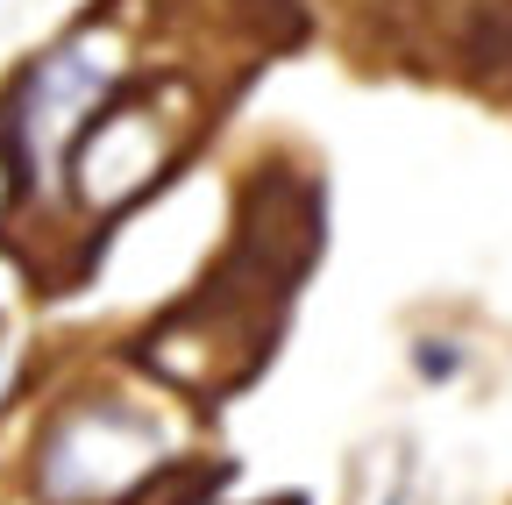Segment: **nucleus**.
<instances>
[{"label":"nucleus","mask_w":512,"mask_h":505,"mask_svg":"<svg viewBox=\"0 0 512 505\" xmlns=\"http://www.w3.org/2000/svg\"><path fill=\"white\" fill-rule=\"evenodd\" d=\"M114 79H121V43H114L107 22L100 29L86 22L79 36H64L57 50H43L22 72L15 107H8V136L22 143V164H29L36 185L57 178L64 150H72V136H79V121H93V107L107 100Z\"/></svg>","instance_id":"nucleus-1"},{"label":"nucleus","mask_w":512,"mask_h":505,"mask_svg":"<svg viewBox=\"0 0 512 505\" xmlns=\"http://www.w3.org/2000/svg\"><path fill=\"white\" fill-rule=\"evenodd\" d=\"M157 463V434L114 399L57 413L43 449H36V491L50 505H86V498H121Z\"/></svg>","instance_id":"nucleus-2"},{"label":"nucleus","mask_w":512,"mask_h":505,"mask_svg":"<svg viewBox=\"0 0 512 505\" xmlns=\"http://www.w3.org/2000/svg\"><path fill=\"white\" fill-rule=\"evenodd\" d=\"M164 157H171V143H164V121L150 107H107V114H93V129L72 150L79 200L86 207H128L164 171Z\"/></svg>","instance_id":"nucleus-3"},{"label":"nucleus","mask_w":512,"mask_h":505,"mask_svg":"<svg viewBox=\"0 0 512 505\" xmlns=\"http://www.w3.org/2000/svg\"><path fill=\"white\" fill-rule=\"evenodd\" d=\"M413 370H420V377H434V385H441V377H456V370H463V356L448 349V342H434V335H427V342L413 349Z\"/></svg>","instance_id":"nucleus-4"},{"label":"nucleus","mask_w":512,"mask_h":505,"mask_svg":"<svg viewBox=\"0 0 512 505\" xmlns=\"http://www.w3.org/2000/svg\"><path fill=\"white\" fill-rule=\"evenodd\" d=\"M8 200H15V157L0 150V214H8Z\"/></svg>","instance_id":"nucleus-5"},{"label":"nucleus","mask_w":512,"mask_h":505,"mask_svg":"<svg viewBox=\"0 0 512 505\" xmlns=\"http://www.w3.org/2000/svg\"><path fill=\"white\" fill-rule=\"evenodd\" d=\"M384 505H399V498H384Z\"/></svg>","instance_id":"nucleus-6"}]
</instances>
